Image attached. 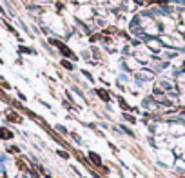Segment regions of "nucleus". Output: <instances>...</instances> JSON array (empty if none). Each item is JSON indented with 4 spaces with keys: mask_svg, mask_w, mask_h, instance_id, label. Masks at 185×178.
<instances>
[{
    "mask_svg": "<svg viewBox=\"0 0 185 178\" xmlns=\"http://www.w3.org/2000/svg\"><path fill=\"white\" fill-rule=\"evenodd\" d=\"M51 42H53V44H55V45L62 51V55H64V56H74V55H73V51H71L67 45H64L62 42H58V40H51Z\"/></svg>",
    "mask_w": 185,
    "mask_h": 178,
    "instance_id": "1",
    "label": "nucleus"
},
{
    "mask_svg": "<svg viewBox=\"0 0 185 178\" xmlns=\"http://www.w3.org/2000/svg\"><path fill=\"white\" fill-rule=\"evenodd\" d=\"M89 158L93 160V164H94L96 167H102V158H100L98 155H94V153H89Z\"/></svg>",
    "mask_w": 185,
    "mask_h": 178,
    "instance_id": "2",
    "label": "nucleus"
},
{
    "mask_svg": "<svg viewBox=\"0 0 185 178\" xmlns=\"http://www.w3.org/2000/svg\"><path fill=\"white\" fill-rule=\"evenodd\" d=\"M96 93H98V96H100V98H102V100H105V102H107V100H109V93H107V91H105V89H98V91H96Z\"/></svg>",
    "mask_w": 185,
    "mask_h": 178,
    "instance_id": "3",
    "label": "nucleus"
},
{
    "mask_svg": "<svg viewBox=\"0 0 185 178\" xmlns=\"http://www.w3.org/2000/svg\"><path fill=\"white\" fill-rule=\"evenodd\" d=\"M0 136H2V138H11L13 135H11L7 129H2V131H0Z\"/></svg>",
    "mask_w": 185,
    "mask_h": 178,
    "instance_id": "4",
    "label": "nucleus"
},
{
    "mask_svg": "<svg viewBox=\"0 0 185 178\" xmlns=\"http://www.w3.org/2000/svg\"><path fill=\"white\" fill-rule=\"evenodd\" d=\"M7 118H9V120H13V122H20V116H16V115H9Z\"/></svg>",
    "mask_w": 185,
    "mask_h": 178,
    "instance_id": "5",
    "label": "nucleus"
},
{
    "mask_svg": "<svg viewBox=\"0 0 185 178\" xmlns=\"http://www.w3.org/2000/svg\"><path fill=\"white\" fill-rule=\"evenodd\" d=\"M62 65H64V67H67V69H73V64H69L67 60H64V62H62Z\"/></svg>",
    "mask_w": 185,
    "mask_h": 178,
    "instance_id": "6",
    "label": "nucleus"
},
{
    "mask_svg": "<svg viewBox=\"0 0 185 178\" xmlns=\"http://www.w3.org/2000/svg\"><path fill=\"white\" fill-rule=\"evenodd\" d=\"M58 155H60L62 158H69V155H67V153H64V151H58Z\"/></svg>",
    "mask_w": 185,
    "mask_h": 178,
    "instance_id": "7",
    "label": "nucleus"
},
{
    "mask_svg": "<svg viewBox=\"0 0 185 178\" xmlns=\"http://www.w3.org/2000/svg\"><path fill=\"white\" fill-rule=\"evenodd\" d=\"M145 2H156V0H145Z\"/></svg>",
    "mask_w": 185,
    "mask_h": 178,
    "instance_id": "8",
    "label": "nucleus"
}]
</instances>
